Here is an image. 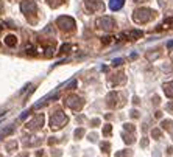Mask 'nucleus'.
Here are the masks:
<instances>
[{
  "instance_id": "4468645a",
  "label": "nucleus",
  "mask_w": 173,
  "mask_h": 157,
  "mask_svg": "<svg viewBox=\"0 0 173 157\" xmlns=\"http://www.w3.org/2000/svg\"><path fill=\"white\" fill-rule=\"evenodd\" d=\"M67 0H47V3L50 5L52 8H58V6H61V5H64Z\"/></svg>"
},
{
  "instance_id": "72a5a7b5",
  "label": "nucleus",
  "mask_w": 173,
  "mask_h": 157,
  "mask_svg": "<svg viewBox=\"0 0 173 157\" xmlns=\"http://www.w3.org/2000/svg\"><path fill=\"white\" fill-rule=\"evenodd\" d=\"M147 145H148V140L144 138V140H142V146H147Z\"/></svg>"
},
{
  "instance_id": "ddd939ff",
  "label": "nucleus",
  "mask_w": 173,
  "mask_h": 157,
  "mask_svg": "<svg viewBox=\"0 0 173 157\" xmlns=\"http://www.w3.org/2000/svg\"><path fill=\"white\" fill-rule=\"evenodd\" d=\"M125 36L131 37V39H139V37H144V31H140V30H133V31H128V33H125Z\"/></svg>"
},
{
  "instance_id": "1a4fd4ad",
  "label": "nucleus",
  "mask_w": 173,
  "mask_h": 157,
  "mask_svg": "<svg viewBox=\"0 0 173 157\" xmlns=\"http://www.w3.org/2000/svg\"><path fill=\"white\" fill-rule=\"evenodd\" d=\"M118 96H120L118 92H111V93L108 95V106L112 107V109H114V107H118V103H117Z\"/></svg>"
},
{
  "instance_id": "f704fd0d",
  "label": "nucleus",
  "mask_w": 173,
  "mask_h": 157,
  "mask_svg": "<svg viewBox=\"0 0 173 157\" xmlns=\"http://www.w3.org/2000/svg\"><path fill=\"white\" fill-rule=\"evenodd\" d=\"M133 103H134V104H137V103H139V98H137V96H134V98H133Z\"/></svg>"
},
{
  "instance_id": "9b49d317",
  "label": "nucleus",
  "mask_w": 173,
  "mask_h": 157,
  "mask_svg": "<svg viewBox=\"0 0 173 157\" xmlns=\"http://www.w3.org/2000/svg\"><path fill=\"white\" fill-rule=\"evenodd\" d=\"M123 5H125V0H109V8L112 9V11L120 9Z\"/></svg>"
},
{
  "instance_id": "6e6552de",
  "label": "nucleus",
  "mask_w": 173,
  "mask_h": 157,
  "mask_svg": "<svg viewBox=\"0 0 173 157\" xmlns=\"http://www.w3.org/2000/svg\"><path fill=\"white\" fill-rule=\"evenodd\" d=\"M84 5H86V8L89 9V11H103L105 9V5L101 0H84Z\"/></svg>"
},
{
  "instance_id": "a211bd4d",
  "label": "nucleus",
  "mask_w": 173,
  "mask_h": 157,
  "mask_svg": "<svg viewBox=\"0 0 173 157\" xmlns=\"http://www.w3.org/2000/svg\"><path fill=\"white\" fill-rule=\"evenodd\" d=\"M83 135H84V129L83 128H80V129H77V131H75V138H81V137H83Z\"/></svg>"
},
{
  "instance_id": "7ed1b4c3",
  "label": "nucleus",
  "mask_w": 173,
  "mask_h": 157,
  "mask_svg": "<svg viewBox=\"0 0 173 157\" xmlns=\"http://www.w3.org/2000/svg\"><path fill=\"white\" fill-rule=\"evenodd\" d=\"M156 13L150 8H139L133 13V20L136 24H147L151 19H154Z\"/></svg>"
},
{
  "instance_id": "c9c22d12",
  "label": "nucleus",
  "mask_w": 173,
  "mask_h": 157,
  "mask_svg": "<svg viewBox=\"0 0 173 157\" xmlns=\"http://www.w3.org/2000/svg\"><path fill=\"white\" fill-rule=\"evenodd\" d=\"M53 156H61V151H53Z\"/></svg>"
},
{
  "instance_id": "a878e982",
  "label": "nucleus",
  "mask_w": 173,
  "mask_h": 157,
  "mask_svg": "<svg viewBox=\"0 0 173 157\" xmlns=\"http://www.w3.org/2000/svg\"><path fill=\"white\" fill-rule=\"evenodd\" d=\"M75 86H77V79H72V81H70V83H69V86H67V89H73V87H75Z\"/></svg>"
},
{
  "instance_id": "2eb2a0df",
  "label": "nucleus",
  "mask_w": 173,
  "mask_h": 157,
  "mask_svg": "<svg viewBox=\"0 0 173 157\" xmlns=\"http://www.w3.org/2000/svg\"><path fill=\"white\" fill-rule=\"evenodd\" d=\"M111 129H112V126H111V124H105V128H103V137H109V134H111Z\"/></svg>"
},
{
  "instance_id": "cd10ccee",
  "label": "nucleus",
  "mask_w": 173,
  "mask_h": 157,
  "mask_svg": "<svg viewBox=\"0 0 173 157\" xmlns=\"http://www.w3.org/2000/svg\"><path fill=\"white\" fill-rule=\"evenodd\" d=\"M165 107H167V111H169V112H173V101L169 103V104H167Z\"/></svg>"
},
{
  "instance_id": "412c9836",
  "label": "nucleus",
  "mask_w": 173,
  "mask_h": 157,
  "mask_svg": "<svg viewBox=\"0 0 173 157\" xmlns=\"http://www.w3.org/2000/svg\"><path fill=\"white\" fill-rule=\"evenodd\" d=\"M122 64H123V59H122V58H117V59H114V61H112V66H114V67L122 66Z\"/></svg>"
},
{
  "instance_id": "39448f33",
  "label": "nucleus",
  "mask_w": 173,
  "mask_h": 157,
  "mask_svg": "<svg viewBox=\"0 0 173 157\" xmlns=\"http://www.w3.org/2000/svg\"><path fill=\"white\" fill-rule=\"evenodd\" d=\"M64 104H66L69 109L78 112V111H81V107L84 106V101H83V98H80L78 95H69L67 98L64 100Z\"/></svg>"
},
{
  "instance_id": "f257e3e1",
  "label": "nucleus",
  "mask_w": 173,
  "mask_h": 157,
  "mask_svg": "<svg viewBox=\"0 0 173 157\" xmlns=\"http://www.w3.org/2000/svg\"><path fill=\"white\" fill-rule=\"evenodd\" d=\"M20 11L24 13V16L28 19V22H36L37 20V5L34 0H24L20 3Z\"/></svg>"
},
{
  "instance_id": "f8f14e48",
  "label": "nucleus",
  "mask_w": 173,
  "mask_h": 157,
  "mask_svg": "<svg viewBox=\"0 0 173 157\" xmlns=\"http://www.w3.org/2000/svg\"><path fill=\"white\" fill-rule=\"evenodd\" d=\"M162 89H164L165 96H169V98H173V81H169V83H165Z\"/></svg>"
},
{
  "instance_id": "2f4dec72",
  "label": "nucleus",
  "mask_w": 173,
  "mask_h": 157,
  "mask_svg": "<svg viewBox=\"0 0 173 157\" xmlns=\"http://www.w3.org/2000/svg\"><path fill=\"white\" fill-rule=\"evenodd\" d=\"M58 142V140L56 138H50V140H48V143H50V145H53V143H56Z\"/></svg>"
},
{
  "instance_id": "20e7f679",
  "label": "nucleus",
  "mask_w": 173,
  "mask_h": 157,
  "mask_svg": "<svg viewBox=\"0 0 173 157\" xmlns=\"http://www.w3.org/2000/svg\"><path fill=\"white\" fill-rule=\"evenodd\" d=\"M56 25L59 26V30L64 33H72L75 31V19H72L70 16H59L56 19Z\"/></svg>"
},
{
  "instance_id": "7c9ffc66",
  "label": "nucleus",
  "mask_w": 173,
  "mask_h": 157,
  "mask_svg": "<svg viewBox=\"0 0 173 157\" xmlns=\"http://www.w3.org/2000/svg\"><path fill=\"white\" fill-rule=\"evenodd\" d=\"M109 37H105V39H103V37H101V42H103V44H109Z\"/></svg>"
},
{
  "instance_id": "4c0bfd02",
  "label": "nucleus",
  "mask_w": 173,
  "mask_h": 157,
  "mask_svg": "<svg viewBox=\"0 0 173 157\" xmlns=\"http://www.w3.org/2000/svg\"><path fill=\"white\" fill-rule=\"evenodd\" d=\"M19 157H28V154H22V156H19Z\"/></svg>"
},
{
  "instance_id": "9d476101",
  "label": "nucleus",
  "mask_w": 173,
  "mask_h": 157,
  "mask_svg": "<svg viewBox=\"0 0 173 157\" xmlns=\"http://www.w3.org/2000/svg\"><path fill=\"white\" fill-rule=\"evenodd\" d=\"M5 45H6V47H16V45H17V37H16L14 34L5 36Z\"/></svg>"
},
{
  "instance_id": "aec40b11",
  "label": "nucleus",
  "mask_w": 173,
  "mask_h": 157,
  "mask_svg": "<svg viewBox=\"0 0 173 157\" xmlns=\"http://www.w3.org/2000/svg\"><path fill=\"white\" fill-rule=\"evenodd\" d=\"M123 140H125V143H128V145H131L134 142L133 135H123Z\"/></svg>"
},
{
  "instance_id": "6ab92c4d",
  "label": "nucleus",
  "mask_w": 173,
  "mask_h": 157,
  "mask_svg": "<svg viewBox=\"0 0 173 157\" xmlns=\"http://www.w3.org/2000/svg\"><path fill=\"white\" fill-rule=\"evenodd\" d=\"M151 135H153V138H161L162 132H161V129H153V131H151Z\"/></svg>"
},
{
  "instance_id": "58836bf2",
  "label": "nucleus",
  "mask_w": 173,
  "mask_h": 157,
  "mask_svg": "<svg viewBox=\"0 0 173 157\" xmlns=\"http://www.w3.org/2000/svg\"><path fill=\"white\" fill-rule=\"evenodd\" d=\"M136 2H147V0H136Z\"/></svg>"
},
{
  "instance_id": "c85d7f7f",
  "label": "nucleus",
  "mask_w": 173,
  "mask_h": 157,
  "mask_svg": "<svg viewBox=\"0 0 173 157\" xmlns=\"http://www.w3.org/2000/svg\"><path fill=\"white\" fill-rule=\"evenodd\" d=\"M98 124H100V120H98V118H94V120H92V126H98Z\"/></svg>"
},
{
  "instance_id": "423d86ee",
  "label": "nucleus",
  "mask_w": 173,
  "mask_h": 157,
  "mask_svg": "<svg viewBox=\"0 0 173 157\" xmlns=\"http://www.w3.org/2000/svg\"><path fill=\"white\" fill-rule=\"evenodd\" d=\"M97 26H98L100 30H103V31H112L116 28V22H114L112 17H109V16H103V17H100L98 20H97Z\"/></svg>"
},
{
  "instance_id": "0eeeda50",
  "label": "nucleus",
  "mask_w": 173,
  "mask_h": 157,
  "mask_svg": "<svg viewBox=\"0 0 173 157\" xmlns=\"http://www.w3.org/2000/svg\"><path fill=\"white\" fill-rule=\"evenodd\" d=\"M42 126H44V113H37V115H34L28 123H27V128H28L30 131H37V129H41Z\"/></svg>"
},
{
  "instance_id": "dca6fc26",
  "label": "nucleus",
  "mask_w": 173,
  "mask_h": 157,
  "mask_svg": "<svg viewBox=\"0 0 173 157\" xmlns=\"http://www.w3.org/2000/svg\"><path fill=\"white\" fill-rule=\"evenodd\" d=\"M16 148H17V143H16L14 140H11V142H8V145H6V149H8V151H14Z\"/></svg>"
},
{
  "instance_id": "4be33fe9",
  "label": "nucleus",
  "mask_w": 173,
  "mask_h": 157,
  "mask_svg": "<svg viewBox=\"0 0 173 157\" xmlns=\"http://www.w3.org/2000/svg\"><path fill=\"white\" fill-rule=\"evenodd\" d=\"M129 154H131V151H122V153H117L116 154V157H126V156H129Z\"/></svg>"
},
{
  "instance_id": "ea45409f",
  "label": "nucleus",
  "mask_w": 173,
  "mask_h": 157,
  "mask_svg": "<svg viewBox=\"0 0 173 157\" xmlns=\"http://www.w3.org/2000/svg\"><path fill=\"white\" fill-rule=\"evenodd\" d=\"M2 28H3V25H2V24H0V31H2Z\"/></svg>"
},
{
  "instance_id": "b1692460",
  "label": "nucleus",
  "mask_w": 173,
  "mask_h": 157,
  "mask_svg": "<svg viewBox=\"0 0 173 157\" xmlns=\"http://www.w3.org/2000/svg\"><path fill=\"white\" fill-rule=\"evenodd\" d=\"M159 56V53H147V58L148 59H154V58H158Z\"/></svg>"
},
{
  "instance_id": "a19ab883",
  "label": "nucleus",
  "mask_w": 173,
  "mask_h": 157,
  "mask_svg": "<svg viewBox=\"0 0 173 157\" xmlns=\"http://www.w3.org/2000/svg\"><path fill=\"white\" fill-rule=\"evenodd\" d=\"M0 157H2V154H0Z\"/></svg>"
},
{
  "instance_id": "393cba45",
  "label": "nucleus",
  "mask_w": 173,
  "mask_h": 157,
  "mask_svg": "<svg viewBox=\"0 0 173 157\" xmlns=\"http://www.w3.org/2000/svg\"><path fill=\"white\" fill-rule=\"evenodd\" d=\"M170 124H172V121H170V120L162 121V128H164V129H169V128H170Z\"/></svg>"
},
{
  "instance_id": "bb28decb",
  "label": "nucleus",
  "mask_w": 173,
  "mask_h": 157,
  "mask_svg": "<svg viewBox=\"0 0 173 157\" xmlns=\"http://www.w3.org/2000/svg\"><path fill=\"white\" fill-rule=\"evenodd\" d=\"M125 129L129 131V132H134V126H133V124H125Z\"/></svg>"
},
{
  "instance_id": "f3484780",
  "label": "nucleus",
  "mask_w": 173,
  "mask_h": 157,
  "mask_svg": "<svg viewBox=\"0 0 173 157\" xmlns=\"http://www.w3.org/2000/svg\"><path fill=\"white\" fill-rule=\"evenodd\" d=\"M70 48H72V45H70V44H64L61 48H59V53H61V55H62V53H67Z\"/></svg>"
},
{
  "instance_id": "c756f323",
  "label": "nucleus",
  "mask_w": 173,
  "mask_h": 157,
  "mask_svg": "<svg viewBox=\"0 0 173 157\" xmlns=\"http://www.w3.org/2000/svg\"><path fill=\"white\" fill-rule=\"evenodd\" d=\"M131 117H133V118H137V117H139L137 111H131Z\"/></svg>"
},
{
  "instance_id": "5701e85b",
  "label": "nucleus",
  "mask_w": 173,
  "mask_h": 157,
  "mask_svg": "<svg viewBox=\"0 0 173 157\" xmlns=\"http://www.w3.org/2000/svg\"><path fill=\"white\" fill-rule=\"evenodd\" d=\"M100 146H101V151H105V153H108V151H109V146H111V145L108 143V142H105V143H101Z\"/></svg>"
},
{
  "instance_id": "f03ea898",
  "label": "nucleus",
  "mask_w": 173,
  "mask_h": 157,
  "mask_svg": "<svg viewBox=\"0 0 173 157\" xmlns=\"http://www.w3.org/2000/svg\"><path fill=\"white\" fill-rule=\"evenodd\" d=\"M67 123H69V117L61 109H56L50 115V128H52V131H58V129L66 126Z\"/></svg>"
},
{
  "instance_id": "e433bc0d",
  "label": "nucleus",
  "mask_w": 173,
  "mask_h": 157,
  "mask_svg": "<svg viewBox=\"0 0 173 157\" xmlns=\"http://www.w3.org/2000/svg\"><path fill=\"white\" fill-rule=\"evenodd\" d=\"M167 47H169V48H173V41H170L169 44H167Z\"/></svg>"
},
{
  "instance_id": "473e14b6",
  "label": "nucleus",
  "mask_w": 173,
  "mask_h": 157,
  "mask_svg": "<svg viewBox=\"0 0 173 157\" xmlns=\"http://www.w3.org/2000/svg\"><path fill=\"white\" fill-rule=\"evenodd\" d=\"M2 13H3V2L0 0V14H2Z\"/></svg>"
}]
</instances>
